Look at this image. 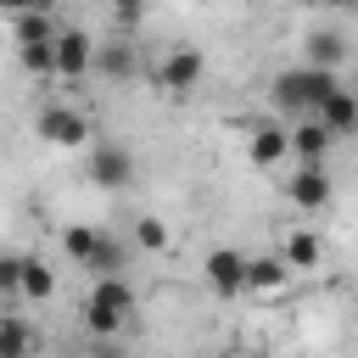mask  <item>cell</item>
Wrapping results in <instances>:
<instances>
[{"instance_id":"cell-1","label":"cell","mask_w":358,"mask_h":358,"mask_svg":"<svg viewBox=\"0 0 358 358\" xmlns=\"http://www.w3.org/2000/svg\"><path fill=\"white\" fill-rule=\"evenodd\" d=\"M336 84H341V78H336V67L308 62V67H291V73H280V78H274V101H280L285 112L313 117V112H319V101H324Z\"/></svg>"},{"instance_id":"cell-2","label":"cell","mask_w":358,"mask_h":358,"mask_svg":"<svg viewBox=\"0 0 358 358\" xmlns=\"http://www.w3.org/2000/svg\"><path fill=\"white\" fill-rule=\"evenodd\" d=\"M129 313H134V291H129L117 274H101V280L90 285V296H84V324H90L95 336H112Z\"/></svg>"},{"instance_id":"cell-3","label":"cell","mask_w":358,"mask_h":358,"mask_svg":"<svg viewBox=\"0 0 358 358\" xmlns=\"http://www.w3.org/2000/svg\"><path fill=\"white\" fill-rule=\"evenodd\" d=\"M62 252H67L73 263L95 268V274H117V268H123V246L106 241L95 224H67V229H62Z\"/></svg>"},{"instance_id":"cell-4","label":"cell","mask_w":358,"mask_h":358,"mask_svg":"<svg viewBox=\"0 0 358 358\" xmlns=\"http://www.w3.org/2000/svg\"><path fill=\"white\" fill-rule=\"evenodd\" d=\"M34 129H39L50 145H84V140H90V117H84L78 106H45Z\"/></svg>"},{"instance_id":"cell-5","label":"cell","mask_w":358,"mask_h":358,"mask_svg":"<svg viewBox=\"0 0 358 358\" xmlns=\"http://www.w3.org/2000/svg\"><path fill=\"white\" fill-rule=\"evenodd\" d=\"M207 285L218 291V296H235V291H246V252H235V246H218V252H207Z\"/></svg>"},{"instance_id":"cell-6","label":"cell","mask_w":358,"mask_h":358,"mask_svg":"<svg viewBox=\"0 0 358 358\" xmlns=\"http://www.w3.org/2000/svg\"><path fill=\"white\" fill-rule=\"evenodd\" d=\"M90 67H95V45H90V34L62 28V34H56V78H84Z\"/></svg>"},{"instance_id":"cell-7","label":"cell","mask_w":358,"mask_h":358,"mask_svg":"<svg viewBox=\"0 0 358 358\" xmlns=\"http://www.w3.org/2000/svg\"><path fill=\"white\" fill-rule=\"evenodd\" d=\"M90 179H95L101 190H123V185L134 179V157H129L123 145H95V151H90Z\"/></svg>"},{"instance_id":"cell-8","label":"cell","mask_w":358,"mask_h":358,"mask_svg":"<svg viewBox=\"0 0 358 358\" xmlns=\"http://www.w3.org/2000/svg\"><path fill=\"white\" fill-rule=\"evenodd\" d=\"M201 84V50L196 45H179V50H168V62H162V90H173V95H190Z\"/></svg>"},{"instance_id":"cell-9","label":"cell","mask_w":358,"mask_h":358,"mask_svg":"<svg viewBox=\"0 0 358 358\" xmlns=\"http://www.w3.org/2000/svg\"><path fill=\"white\" fill-rule=\"evenodd\" d=\"M313 117H319L330 134H352V129H358V90H341V84H336V90L319 101Z\"/></svg>"},{"instance_id":"cell-10","label":"cell","mask_w":358,"mask_h":358,"mask_svg":"<svg viewBox=\"0 0 358 358\" xmlns=\"http://www.w3.org/2000/svg\"><path fill=\"white\" fill-rule=\"evenodd\" d=\"M291 201H296L302 213H319V207L330 201V179H324L319 162H302V173H291Z\"/></svg>"},{"instance_id":"cell-11","label":"cell","mask_w":358,"mask_h":358,"mask_svg":"<svg viewBox=\"0 0 358 358\" xmlns=\"http://www.w3.org/2000/svg\"><path fill=\"white\" fill-rule=\"evenodd\" d=\"M330 140H336V134H330V129H324L319 117H308V123H296V129H291V151H296L302 162H324Z\"/></svg>"},{"instance_id":"cell-12","label":"cell","mask_w":358,"mask_h":358,"mask_svg":"<svg viewBox=\"0 0 358 358\" xmlns=\"http://www.w3.org/2000/svg\"><path fill=\"white\" fill-rule=\"evenodd\" d=\"M285 274H291L285 257H246V285H252V291H280Z\"/></svg>"},{"instance_id":"cell-13","label":"cell","mask_w":358,"mask_h":358,"mask_svg":"<svg viewBox=\"0 0 358 358\" xmlns=\"http://www.w3.org/2000/svg\"><path fill=\"white\" fill-rule=\"evenodd\" d=\"M285 151H291V134H285V129H268V123H263V129L252 134V162H257V168H274Z\"/></svg>"},{"instance_id":"cell-14","label":"cell","mask_w":358,"mask_h":358,"mask_svg":"<svg viewBox=\"0 0 358 358\" xmlns=\"http://www.w3.org/2000/svg\"><path fill=\"white\" fill-rule=\"evenodd\" d=\"M319 257H324V246H319L313 229H296V235L285 241V263H291V268H319Z\"/></svg>"},{"instance_id":"cell-15","label":"cell","mask_w":358,"mask_h":358,"mask_svg":"<svg viewBox=\"0 0 358 358\" xmlns=\"http://www.w3.org/2000/svg\"><path fill=\"white\" fill-rule=\"evenodd\" d=\"M17 62H22L28 73L50 78V73H56V39H34V45H17Z\"/></svg>"},{"instance_id":"cell-16","label":"cell","mask_w":358,"mask_h":358,"mask_svg":"<svg viewBox=\"0 0 358 358\" xmlns=\"http://www.w3.org/2000/svg\"><path fill=\"white\" fill-rule=\"evenodd\" d=\"M50 291H56V274H50L39 257H22V296H28V302H45Z\"/></svg>"},{"instance_id":"cell-17","label":"cell","mask_w":358,"mask_h":358,"mask_svg":"<svg viewBox=\"0 0 358 358\" xmlns=\"http://www.w3.org/2000/svg\"><path fill=\"white\" fill-rule=\"evenodd\" d=\"M34 39H56V28H50V6H34V11L17 17V45H34Z\"/></svg>"},{"instance_id":"cell-18","label":"cell","mask_w":358,"mask_h":358,"mask_svg":"<svg viewBox=\"0 0 358 358\" xmlns=\"http://www.w3.org/2000/svg\"><path fill=\"white\" fill-rule=\"evenodd\" d=\"M6 352H34V330L22 319H0V358Z\"/></svg>"},{"instance_id":"cell-19","label":"cell","mask_w":358,"mask_h":358,"mask_svg":"<svg viewBox=\"0 0 358 358\" xmlns=\"http://www.w3.org/2000/svg\"><path fill=\"white\" fill-rule=\"evenodd\" d=\"M308 62L336 67V62H341V34H330V28H324V34H313V39H308Z\"/></svg>"},{"instance_id":"cell-20","label":"cell","mask_w":358,"mask_h":358,"mask_svg":"<svg viewBox=\"0 0 358 358\" xmlns=\"http://www.w3.org/2000/svg\"><path fill=\"white\" fill-rule=\"evenodd\" d=\"M134 235H140V246H145V252H162V246H168V224H162V218H140V224H134Z\"/></svg>"},{"instance_id":"cell-21","label":"cell","mask_w":358,"mask_h":358,"mask_svg":"<svg viewBox=\"0 0 358 358\" xmlns=\"http://www.w3.org/2000/svg\"><path fill=\"white\" fill-rule=\"evenodd\" d=\"M0 296H22V257H0Z\"/></svg>"},{"instance_id":"cell-22","label":"cell","mask_w":358,"mask_h":358,"mask_svg":"<svg viewBox=\"0 0 358 358\" xmlns=\"http://www.w3.org/2000/svg\"><path fill=\"white\" fill-rule=\"evenodd\" d=\"M95 67L112 73V78H123V73H129V50H123V45H106V50L95 56Z\"/></svg>"},{"instance_id":"cell-23","label":"cell","mask_w":358,"mask_h":358,"mask_svg":"<svg viewBox=\"0 0 358 358\" xmlns=\"http://www.w3.org/2000/svg\"><path fill=\"white\" fill-rule=\"evenodd\" d=\"M112 11H117V22H134L145 11V0H112Z\"/></svg>"},{"instance_id":"cell-24","label":"cell","mask_w":358,"mask_h":358,"mask_svg":"<svg viewBox=\"0 0 358 358\" xmlns=\"http://www.w3.org/2000/svg\"><path fill=\"white\" fill-rule=\"evenodd\" d=\"M34 6H50V0H0L6 17H22V11H34Z\"/></svg>"},{"instance_id":"cell-25","label":"cell","mask_w":358,"mask_h":358,"mask_svg":"<svg viewBox=\"0 0 358 358\" xmlns=\"http://www.w3.org/2000/svg\"><path fill=\"white\" fill-rule=\"evenodd\" d=\"M319 6H352V0H319Z\"/></svg>"},{"instance_id":"cell-26","label":"cell","mask_w":358,"mask_h":358,"mask_svg":"<svg viewBox=\"0 0 358 358\" xmlns=\"http://www.w3.org/2000/svg\"><path fill=\"white\" fill-rule=\"evenodd\" d=\"M352 6H358V0H352Z\"/></svg>"}]
</instances>
